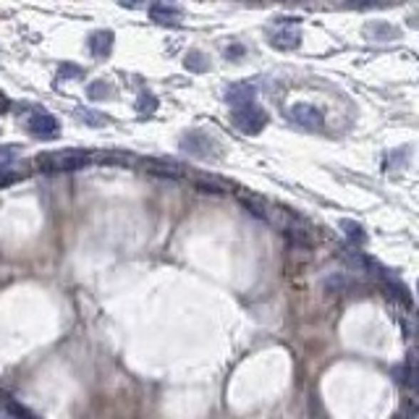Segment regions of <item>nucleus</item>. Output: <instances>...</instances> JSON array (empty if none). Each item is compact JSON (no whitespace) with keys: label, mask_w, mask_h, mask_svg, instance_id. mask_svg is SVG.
<instances>
[{"label":"nucleus","mask_w":419,"mask_h":419,"mask_svg":"<svg viewBox=\"0 0 419 419\" xmlns=\"http://www.w3.org/2000/svg\"><path fill=\"white\" fill-rule=\"evenodd\" d=\"M61 79H76V76H81V68L79 66H61Z\"/></svg>","instance_id":"obj_21"},{"label":"nucleus","mask_w":419,"mask_h":419,"mask_svg":"<svg viewBox=\"0 0 419 419\" xmlns=\"http://www.w3.org/2000/svg\"><path fill=\"white\" fill-rule=\"evenodd\" d=\"M113 32L110 29H100V32H95L92 37H89V53L95 58H108L110 56V50H113Z\"/></svg>","instance_id":"obj_7"},{"label":"nucleus","mask_w":419,"mask_h":419,"mask_svg":"<svg viewBox=\"0 0 419 419\" xmlns=\"http://www.w3.org/2000/svg\"><path fill=\"white\" fill-rule=\"evenodd\" d=\"M150 16H152V21L165 24V26L181 24V11H178L176 6H168V3H152V6H150Z\"/></svg>","instance_id":"obj_8"},{"label":"nucleus","mask_w":419,"mask_h":419,"mask_svg":"<svg viewBox=\"0 0 419 419\" xmlns=\"http://www.w3.org/2000/svg\"><path fill=\"white\" fill-rule=\"evenodd\" d=\"M79 121L87 123V126H105V121H108V115L103 113H95V110H79Z\"/></svg>","instance_id":"obj_18"},{"label":"nucleus","mask_w":419,"mask_h":419,"mask_svg":"<svg viewBox=\"0 0 419 419\" xmlns=\"http://www.w3.org/2000/svg\"><path fill=\"white\" fill-rule=\"evenodd\" d=\"M341 228H343V234L348 236V242L356 244V247H362L367 242V234H364V228L354 220H341Z\"/></svg>","instance_id":"obj_13"},{"label":"nucleus","mask_w":419,"mask_h":419,"mask_svg":"<svg viewBox=\"0 0 419 419\" xmlns=\"http://www.w3.org/2000/svg\"><path fill=\"white\" fill-rule=\"evenodd\" d=\"M289 118L296 123V126H301V129H306V131H320L325 126L323 113H320L314 105H306V103L294 105V108L289 110Z\"/></svg>","instance_id":"obj_3"},{"label":"nucleus","mask_w":419,"mask_h":419,"mask_svg":"<svg viewBox=\"0 0 419 419\" xmlns=\"http://www.w3.org/2000/svg\"><path fill=\"white\" fill-rule=\"evenodd\" d=\"M267 42L278 50H294L301 45V29L296 24H278L270 29Z\"/></svg>","instance_id":"obj_5"},{"label":"nucleus","mask_w":419,"mask_h":419,"mask_svg":"<svg viewBox=\"0 0 419 419\" xmlns=\"http://www.w3.org/2000/svg\"><path fill=\"white\" fill-rule=\"evenodd\" d=\"M137 110L139 113H155L157 110V97L150 95V92H142L137 100Z\"/></svg>","instance_id":"obj_16"},{"label":"nucleus","mask_w":419,"mask_h":419,"mask_svg":"<svg viewBox=\"0 0 419 419\" xmlns=\"http://www.w3.org/2000/svg\"><path fill=\"white\" fill-rule=\"evenodd\" d=\"M6 406H9L11 414H16L19 419H37V417L32 414V411L24 409V406H21V403H16V401H6Z\"/></svg>","instance_id":"obj_19"},{"label":"nucleus","mask_w":419,"mask_h":419,"mask_svg":"<svg viewBox=\"0 0 419 419\" xmlns=\"http://www.w3.org/2000/svg\"><path fill=\"white\" fill-rule=\"evenodd\" d=\"M231 121L239 131L244 134H259V131L267 126V113L262 108H257L254 103L249 105H242V108H236L234 115H231Z\"/></svg>","instance_id":"obj_2"},{"label":"nucleus","mask_w":419,"mask_h":419,"mask_svg":"<svg viewBox=\"0 0 419 419\" xmlns=\"http://www.w3.org/2000/svg\"><path fill=\"white\" fill-rule=\"evenodd\" d=\"M181 150L189 152L192 157H215V155H220V147L215 145V139L205 137V134H186L181 139Z\"/></svg>","instance_id":"obj_4"},{"label":"nucleus","mask_w":419,"mask_h":419,"mask_svg":"<svg viewBox=\"0 0 419 419\" xmlns=\"http://www.w3.org/2000/svg\"><path fill=\"white\" fill-rule=\"evenodd\" d=\"M118 3H121V6H129V9H137L142 0H118Z\"/></svg>","instance_id":"obj_26"},{"label":"nucleus","mask_w":419,"mask_h":419,"mask_svg":"<svg viewBox=\"0 0 419 419\" xmlns=\"http://www.w3.org/2000/svg\"><path fill=\"white\" fill-rule=\"evenodd\" d=\"M242 53H244V48H239V45H236V48H228L226 50L228 61H231V58H234V61H239V58H242Z\"/></svg>","instance_id":"obj_23"},{"label":"nucleus","mask_w":419,"mask_h":419,"mask_svg":"<svg viewBox=\"0 0 419 419\" xmlns=\"http://www.w3.org/2000/svg\"><path fill=\"white\" fill-rule=\"evenodd\" d=\"M11 108V103H9V97L3 95V92H0V113H6V110H9Z\"/></svg>","instance_id":"obj_24"},{"label":"nucleus","mask_w":419,"mask_h":419,"mask_svg":"<svg viewBox=\"0 0 419 419\" xmlns=\"http://www.w3.org/2000/svg\"><path fill=\"white\" fill-rule=\"evenodd\" d=\"M16 178H19V173H16V170L0 168V189H3V186H9V184H14V181H16Z\"/></svg>","instance_id":"obj_20"},{"label":"nucleus","mask_w":419,"mask_h":419,"mask_svg":"<svg viewBox=\"0 0 419 419\" xmlns=\"http://www.w3.org/2000/svg\"><path fill=\"white\" fill-rule=\"evenodd\" d=\"M9 155H16V150H14V147H3V150H0V162H6L3 157H9Z\"/></svg>","instance_id":"obj_25"},{"label":"nucleus","mask_w":419,"mask_h":419,"mask_svg":"<svg viewBox=\"0 0 419 419\" xmlns=\"http://www.w3.org/2000/svg\"><path fill=\"white\" fill-rule=\"evenodd\" d=\"M95 155L84 152V150H61V152H50V155H40L37 157V165L45 173H61V170H76L84 168L92 162Z\"/></svg>","instance_id":"obj_1"},{"label":"nucleus","mask_w":419,"mask_h":419,"mask_svg":"<svg viewBox=\"0 0 419 419\" xmlns=\"http://www.w3.org/2000/svg\"><path fill=\"white\" fill-rule=\"evenodd\" d=\"M328 289L331 291H343L346 289V278H341V275H333V278H328Z\"/></svg>","instance_id":"obj_22"},{"label":"nucleus","mask_w":419,"mask_h":419,"mask_svg":"<svg viewBox=\"0 0 419 419\" xmlns=\"http://www.w3.org/2000/svg\"><path fill=\"white\" fill-rule=\"evenodd\" d=\"M184 66L189 68V71H207V68H210L202 53H189V56L184 58Z\"/></svg>","instance_id":"obj_17"},{"label":"nucleus","mask_w":419,"mask_h":419,"mask_svg":"<svg viewBox=\"0 0 419 419\" xmlns=\"http://www.w3.org/2000/svg\"><path fill=\"white\" fill-rule=\"evenodd\" d=\"M254 95H257V89L252 84H231L226 92V103L234 105V108H242V105L254 103Z\"/></svg>","instance_id":"obj_9"},{"label":"nucleus","mask_w":419,"mask_h":419,"mask_svg":"<svg viewBox=\"0 0 419 419\" xmlns=\"http://www.w3.org/2000/svg\"><path fill=\"white\" fill-rule=\"evenodd\" d=\"M26 129L29 134L37 139H53L58 137V118H53L45 110H34L29 118H26Z\"/></svg>","instance_id":"obj_6"},{"label":"nucleus","mask_w":419,"mask_h":419,"mask_svg":"<svg viewBox=\"0 0 419 419\" xmlns=\"http://www.w3.org/2000/svg\"><path fill=\"white\" fill-rule=\"evenodd\" d=\"M87 92L92 100H110V97H113V87L105 84V81H92Z\"/></svg>","instance_id":"obj_15"},{"label":"nucleus","mask_w":419,"mask_h":419,"mask_svg":"<svg viewBox=\"0 0 419 419\" xmlns=\"http://www.w3.org/2000/svg\"><path fill=\"white\" fill-rule=\"evenodd\" d=\"M147 170L155 173V176H162V178H181L186 176V170L176 162H168V160H152L147 162Z\"/></svg>","instance_id":"obj_10"},{"label":"nucleus","mask_w":419,"mask_h":419,"mask_svg":"<svg viewBox=\"0 0 419 419\" xmlns=\"http://www.w3.org/2000/svg\"><path fill=\"white\" fill-rule=\"evenodd\" d=\"M367 37L370 40H383V42H388V40H395L398 37V29L395 26H390V24H386V21H378V24H367Z\"/></svg>","instance_id":"obj_12"},{"label":"nucleus","mask_w":419,"mask_h":419,"mask_svg":"<svg viewBox=\"0 0 419 419\" xmlns=\"http://www.w3.org/2000/svg\"><path fill=\"white\" fill-rule=\"evenodd\" d=\"M286 236H289L291 242L299 244V247H312V234H309V228L304 226V223H294L291 220L289 228H286Z\"/></svg>","instance_id":"obj_11"},{"label":"nucleus","mask_w":419,"mask_h":419,"mask_svg":"<svg viewBox=\"0 0 419 419\" xmlns=\"http://www.w3.org/2000/svg\"><path fill=\"white\" fill-rule=\"evenodd\" d=\"M242 205L247 210H249L254 218H259V220H270V212H267V205L262 200H257V197H242Z\"/></svg>","instance_id":"obj_14"}]
</instances>
